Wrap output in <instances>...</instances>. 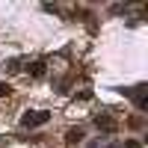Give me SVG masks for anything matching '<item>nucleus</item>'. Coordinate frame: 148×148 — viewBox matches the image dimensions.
Returning <instances> with one entry per match:
<instances>
[{
  "mask_svg": "<svg viewBox=\"0 0 148 148\" xmlns=\"http://www.w3.org/2000/svg\"><path fill=\"white\" fill-rule=\"evenodd\" d=\"M47 121H51V113H47V110H33V113L21 116L24 127H42V125H47Z\"/></svg>",
  "mask_w": 148,
  "mask_h": 148,
  "instance_id": "obj_1",
  "label": "nucleus"
},
{
  "mask_svg": "<svg viewBox=\"0 0 148 148\" xmlns=\"http://www.w3.org/2000/svg\"><path fill=\"white\" fill-rule=\"evenodd\" d=\"M95 127H98V130H104V133H113L119 125H116V119H113V116L101 113V116H95Z\"/></svg>",
  "mask_w": 148,
  "mask_h": 148,
  "instance_id": "obj_2",
  "label": "nucleus"
},
{
  "mask_svg": "<svg viewBox=\"0 0 148 148\" xmlns=\"http://www.w3.org/2000/svg\"><path fill=\"white\" fill-rule=\"evenodd\" d=\"M80 139H83V130H80V127H68V133H65V142H68V145H77Z\"/></svg>",
  "mask_w": 148,
  "mask_h": 148,
  "instance_id": "obj_3",
  "label": "nucleus"
},
{
  "mask_svg": "<svg viewBox=\"0 0 148 148\" xmlns=\"http://www.w3.org/2000/svg\"><path fill=\"white\" fill-rule=\"evenodd\" d=\"M27 71H30V77H36V80H39V77H45V71H47V68H45V62H33Z\"/></svg>",
  "mask_w": 148,
  "mask_h": 148,
  "instance_id": "obj_4",
  "label": "nucleus"
},
{
  "mask_svg": "<svg viewBox=\"0 0 148 148\" xmlns=\"http://www.w3.org/2000/svg\"><path fill=\"white\" fill-rule=\"evenodd\" d=\"M9 92H12V86H9V83H3V80H0V98H6Z\"/></svg>",
  "mask_w": 148,
  "mask_h": 148,
  "instance_id": "obj_5",
  "label": "nucleus"
},
{
  "mask_svg": "<svg viewBox=\"0 0 148 148\" xmlns=\"http://www.w3.org/2000/svg\"><path fill=\"white\" fill-rule=\"evenodd\" d=\"M125 148H142L139 139H125Z\"/></svg>",
  "mask_w": 148,
  "mask_h": 148,
  "instance_id": "obj_6",
  "label": "nucleus"
},
{
  "mask_svg": "<svg viewBox=\"0 0 148 148\" xmlns=\"http://www.w3.org/2000/svg\"><path fill=\"white\" fill-rule=\"evenodd\" d=\"M127 125H130V127H142V119H139V116H133V119L127 121Z\"/></svg>",
  "mask_w": 148,
  "mask_h": 148,
  "instance_id": "obj_7",
  "label": "nucleus"
}]
</instances>
